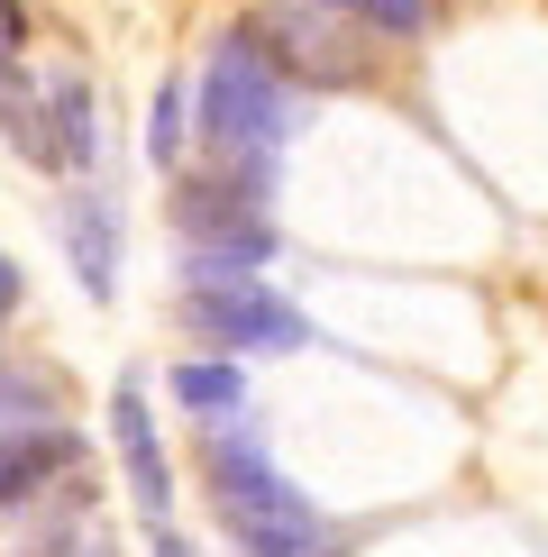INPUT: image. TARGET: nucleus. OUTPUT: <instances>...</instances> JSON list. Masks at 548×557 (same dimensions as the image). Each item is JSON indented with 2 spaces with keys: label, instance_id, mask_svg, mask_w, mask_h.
<instances>
[{
  "label": "nucleus",
  "instance_id": "f257e3e1",
  "mask_svg": "<svg viewBox=\"0 0 548 557\" xmlns=\"http://www.w3.org/2000/svg\"><path fill=\"white\" fill-rule=\"evenodd\" d=\"M201 128H211L220 165H238V174H257V183H265L274 147H284V128H292V74L265 55V37H257V28L220 37L211 83H201Z\"/></svg>",
  "mask_w": 548,
  "mask_h": 557
},
{
  "label": "nucleus",
  "instance_id": "f03ea898",
  "mask_svg": "<svg viewBox=\"0 0 548 557\" xmlns=\"http://www.w3.org/2000/svg\"><path fill=\"white\" fill-rule=\"evenodd\" d=\"M201 467H211L220 521H228V540H238V548H257V557H311V548H320V512L292 494L284 475H274V457H265L238 421L201 438Z\"/></svg>",
  "mask_w": 548,
  "mask_h": 557
},
{
  "label": "nucleus",
  "instance_id": "7ed1b4c3",
  "mask_svg": "<svg viewBox=\"0 0 548 557\" xmlns=\"http://www.w3.org/2000/svg\"><path fill=\"white\" fill-rule=\"evenodd\" d=\"M183 330L211 338L220 357H284V347L311 338V320L292 301H274L265 284H247V274H201L183 293Z\"/></svg>",
  "mask_w": 548,
  "mask_h": 557
},
{
  "label": "nucleus",
  "instance_id": "20e7f679",
  "mask_svg": "<svg viewBox=\"0 0 548 557\" xmlns=\"http://www.w3.org/2000/svg\"><path fill=\"white\" fill-rule=\"evenodd\" d=\"M348 0H274V10L257 18L265 55L284 64L292 83H357L365 74V37L348 28Z\"/></svg>",
  "mask_w": 548,
  "mask_h": 557
},
{
  "label": "nucleus",
  "instance_id": "39448f33",
  "mask_svg": "<svg viewBox=\"0 0 548 557\" xmlns=\"http://www.w3.org/2000/svg\"><path fill=\"white\" fill-rule=\"evenodd\" d=\"M110 430H120V467L137 484V512L165 530L174 521V467H165V448H155V421H147V393H137V384L110 393Z\"/></svg>",
  "mask_w": 548,
  "mask_h": 557
},
{
  "label": "nucleus",
  "instance_id": "423d86ee",
  "mask_svg": "<svg viewBox=\"0 0 548 557\" xmlns=\"http://www.w3.org/2000/svg\"><path fill=\"white\" fill-rule=\"evenodd\" d=\"M74 448H83V438L55 430V421H28V430L10 421V430H0V503H37V484L74 467Z\"/></svg>",
  "mask_w": 548,
  "mask_h": 557
},
{
  "label": "nucleus",
  "instance_id": "0eeeda50",
  "mask_svg": "<svg viewBox=\"0 0 548 557\" xmlns=\"http://www.w3.org/2000/svg\"><path fill=\"white\" fill-rule=\"evenodd\" d=\"M64 247H74V274L91 301L120 293V220H110V201H74L64 211Z\"/></svg>",
  "mask_w": 548,
  "mask_h": 557
},
{
  "label": "nucleus",
  "instance_id": "6e6552de",
  "mask_svg": "<svg viewBox=\"0 0 548 557\" xmlns=\"http://www.w3.org/2000/svg\"><path fill=\"white\" fill-rule=\"evenodd\" d=\"M46 128H55V165L101 156V101H91L83 74H46Z\"/></svg>",
  "mask_w": 548,
  "mask_h": 557
},
{
  "label": "nucleus",
  "instance_id": "1a4fd4ad",
  "mask_svg": "<svg viewBox=\"0 0 548 557\" xmlns=\"http://www.w3.org/2000/svg\"><path fill=\"white\" fill-rule=\"evenodd\" d=\"M174 403H183V411H220V421H238V411H247L238 357H192V366H174Z\"/></svg>",
  "mask_w": 548,
  "mask_h": 557
},
{
  "label": "nucleus",
  "instance_id": "9d476101",
  "mask_svg": "<svg viewBox=\"0 0 548 557\" xmlns=\"http://www.w3.org/2000/svg\"><path fill=\"white\" fill-rule=\"evenodd\" d=\"M357 28H384V37H421L429 18H439V0H348Z\"/></svg>",
  "mask_w": 548,
  "mask_h": 557
},
{
  "label": "nucleus",
  "instance_id": "9b49d317",
  "mask_svg": "<svg viewBox=\"0 0 548 557\" xmlns=\"http://www.w3.org/2000/svg\"><path fill=\"white\" fill-rule=\"evenodd\" d=\"M147 156H155V165H174V156H183V91L174 83L155 91V110H147Z\"/></svg>",
  "mask_w": 548,
  "mask_h": 557
},
{
  "label": "nucleus",
  "instance_id": "f8f14e48",
  "mask_svg": "<svg viewBox=\"0 0 548 557\" xmlns=\"http://www.w3.org/2000/svg\"><path fill=\"white\" fill-rule=\"evenodd\" d=\"M10 320H18V265L0 257V330H10Z\"/></svg>",
  "mask_w": 548,
  "mask_h": 557
},
{
  "label": "nucleus",
  "instance_id": "ddd939ff",
  "mask_svg": "<svg viewBox=\"0 0 548 557\" xmlns=\"http://www.w3.org/2000/svg\"><path fill=\"white\" fill-rule=\"evenodd\" d=\"M155 557H192V548H183V540H174V521H165V530H155Z\"/></svg>",
  "mask_w": 548,
  "mask_h": 557
}]
</instances>
